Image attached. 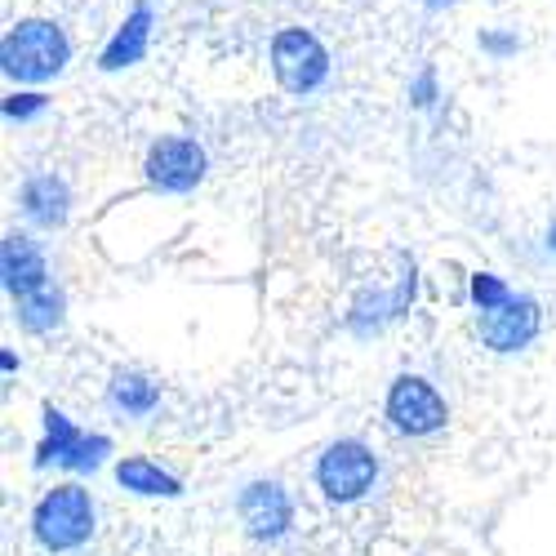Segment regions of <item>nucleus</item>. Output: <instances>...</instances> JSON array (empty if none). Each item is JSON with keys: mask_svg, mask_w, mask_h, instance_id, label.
Here are the masks:
<instances>
[{"mask_svg": "<svg viewBox=\"0 0 556 556\" xmlns=\"http://www.w3.org/2000/svg\"><path fill=\"white\" fill-rule=\"evenodd\" d=\"M72 63V40L54 18H18L0 36V72L14 85H45Z\"/></svg>", "mask_w": 556, "mask_h": 556, "instance_id": "1", "label": "nucleus"}, {"mask_svg": "<svg viewBox=\"0 0 556 556\" xmlns=\"http://www.w3.org/2000/svg\"><path fill=\"white\" fill-rule=\"evenodd\" d=\"M94 530H99V503L76 481L45 490L31 507V539L45 552H76L94 539Z\"/></svg>", "mask_w": 556, "mask_h": 556, "instance_id": "2", "label": "nucleus"}, {"mask_svg": "<svg viewBox=\"0 0 556 556\" xmlns=\"http://www.w3.org/2000/svg\"><path fill=\"white\" fill-rule=\"evenodd\" d=\"M379 481V454L356 437H339L316 458V490L326 503H361Z\"/></svg>", "mask_w": 556, "mask_h": 556, "instance_id": "3", "label": "nucleus"}, {"mask_svg": "<svg viewBox=\"0 0 556 556\" xmlns=\"http://www.w3.org/2000/svg\"><path fill=\"white\" fill-rule=\"evenodd\" d=\"M267 59H271L276 85H281L286 94H294V99L316 94V89L330 80V50L307 27H281L271 36Z\"/></svg>", "mask_w": 556, "mask_h": 556, "instance_id": "4", "label": "nucleus"}, {"mask_svg": "<svg viewBox=\"0 0 556 556\" xmlns=\"http://www.w3.org/2000/svg\"><path fill=\"white\" fill-rule=\"evenodd\" d=\"M205 174H210V156H205V148L197 143V138H188V134H161L156 143L148 148V156H143L148 188H156L165 197L197 192L205 182Z\"/></svg>", "mask_w": 556, "mask_h": 556, "instance_id": "5", "label": "nucleus"}, {"mask_svg": "<svg viewBox=\"0 0 556 556\" xmlns=\"http://www.w3.org/2000/svg\"><path fill=\"white\" fill-rule=\"evenodd\" d=\"M383 414L392 432L419 441V437H437L450 424V405L437 392V383H428L424 375H396L383 401Z\"/></svg>", "mask_w": 556, "mask_h": 556, "instance_id": "6", "label": "nucleus"}, {"mask_svg": "<svg viewBox=\"0 0 556 556\" xmlns=\"http://www.w3.org/2000/svg\"><path fill=\"white\" fill-rule=\"evenodd\" d=\"M414 299H419V267H414V258L401 254V271H396V281L392 286H369L352 299V312H348V330L352 334H379L388 330L392 320H401Z\"/></svg>", "mask_w": 556, "mask_h": 556, "instance_id": "7", "label": "nucleus"}, {"mask_svg": "<svg viewBox=\"0 0 556 556\" xmlns=\"http://www.w3.org/2000/svg\"><path fill=\"white\" fill-rule=\"evenodd\" d=\"M237 517L254 543H281L294 530V498L281 481H250L237 494Z\"/></svg>", "mask_w": 556, "mask_h": 556, "instance_id": "8", "label": "nucleus"}, {"mask_svg": "<svg viewBox=\"0 0 556 556\" xmlns=\"http://www.w3.org/2000/svg\"><path fill=\"white\" fill-rule=\"evenodd\" d=\"M539 330H543V307L530 294H513L503 307L481 312V343L498 356H513V352L530 348L539 339Z\"/></svg>", "mask_w": 556, "mask_h": 556, "instance_id": "9", "label": "nucleus"}, {"mask_svg": "<svg viewBox=\"0 0 556 556\" xmlns=\"http://www.w3.org/2000/svg\"><path fill=\"white\" fill-rule=\"evenodd\" d=\"M0 286L10 299L36 294L40 286H50V258H45L40 241H31L27 231H10L0 241Z\"/></svg>", "mask_w": 556, "mask_h": 556, "instance_id": "10", "label": "nucleus"}, {"mask_svg": "<svg viewBox=\"0 0 556 556\" xmlns=\"http://www.w3.org/2000/svg\"><path fill=\"white\" fill-rule=\"evenodd\" d=\"M152 27H156V10L152 0H134V10L121 18V27L112 31V40L99 54V72H125L134 63H143L152 50Z\"/></svg>", "mask_w": 556, "mask_h": 556, "instance_id": "11", "label": "nucleus"}, {"mask_svg": "<svg viewBox=\"0 0 556 556\" xmlns=\"http://www.w3.org/2000/svg\"><path fill=\"white\" fill-rule=\"evenodd\" d=\"M18 210H23V218L31 227L59 231L72 218V188L59 174H31V178H23V188H18Z\"/></svg>", "mask_w": 556, "mask_h": 556, "instance_id": "12", "label": "nucleus"}, {"mask_svg": "<svg viewBox=\"0 0 556 556\" xmlns=\"http://www.w3.org/2000/svg\"><path fill=\"white\" fill-rule=\"evenodd\" d=\"M116 485L138 494V498H182V481L174 472H165L156 458L148 454H129L116 463Z\"/></svg>", "mask_w": 556, "mask_h": 556, "instance_id": "13", "label": "nucleus"}, {"mask_svg": "<svg viewBox=\"0 0 556 556\" xmlns=\"http://www.w3.org/2000/svg\"><path fill=\"white\" fill-rule=\"evenodd\" d=\"M108 405L125 419H148V414L161 405V383L143 369H116L108 383Z\"/></svg>", "mask_w": 556, "mask_h": 556, "instance_id": "14", "label": "nucleus"}, {"mask_svg": "<svg viewBox=\"0 0 556 556\" xmlns=\"http://www.w3.org/2000/svg\"><path fill=\"white\" fill-rule=\"evenodd\" d=\"M85 441V432L67 419L63 409H54V405H45V437H40V445H36V458H31V468H67V458L76 454V445Z\"/></svg>", "mask_w": 556, "mask_h": 556, "instance_id": "15", "label": "nucleus"}, {"mask_svg": "<svg viewBox=\"0 0 556 556\" xmlns=\"http://www.w3.org/2000/svg\"><path fill=\"white\" fill-rule=\"evenodd\" d=\"M18 303V326L27 330V334H54L59 326H63V312H67V299H63V290L59 286H40L36 294H23V299H14Z\"/></svg>", "mask_w": 556, "mask_h": 556, "instance_id": "16", "label": "nucleus"}, {"mask_svg": "<svg viewBox=\"0 0 556 556\" xmlns=\"http://www.w3.org/2000/svg\"><path fill=\"white\" fill-rule=\"evenodd\" d=\"M468 299H472L477 312H494V307H503L507 299H513V290H507L503 276H494V271H477V276H472V286H468Z\"/></svg>", "mask_w": 556, "mask_h": 556, "instance_id": "17", "label": "nucleus"}, {"mask_svg": "<svg viewBox=\"0 0 556 556\" xmlns=\"http://www.w3.org/2000/svg\"><path fill=\"white\" fill-rule=\"evenodd\" d=\"M0 112H5V121H36L50 112V94H40V89H14V94H5V103H0Z\"/></svg>", "mask_w": 556, "mask_h": 556, "instance_id": "18", "label": "nucleus"}, {"mask_svg": "<svg viewBox=\"0 0 556 556\" xmlns=\"http://www.w3.org/2000/svg\"><path fill=\"white\" fill-rule=\"evenodd\" d=\"M477 45H481L485 54H494V59H507V54H517V50H521V40H517L513 31H481Z\"/></svg>", "mask_w": 556, "mask_h": 556, "instance_id": "19", "label": "nucleus"}, {"mask_svg": "<svg viewBox=\"0 0 556 556\" xmlns=\"http://www.w3.org/2000/svg\"><path fill=\"white\" fill-rule=\"evenodd\" d=\"M409 103L414 108H432L437 103V72L432 67H424L419 76L409 80Z\"/></svg>", "mask_w": 556, "mask_h": 556, "instance_id": "20", "label": "nucleus"}, {"mask_svg": "<svg viewBox=\"0 0 556 556\" xmlns=\"http://www.w3.org/2000/svg\"><path fill=\"white\" fill-rule=\"evenodd\" d=\"M0 369H5V375H18V356L5 348V352H0Z\"/></svg>", "mask_w": 556, "mask_h": 556, "instance_id": "21", "label": "nucleus"}, {"mask_svg": "<svg viewBox=\"0 0 556 556\" xmlns=\"http://www.w3.org/2000/svg\"><path fill=\"white\" fill-rule=\"evenodd\" d=\"M547 254H556V218L547 223Z\"/></svg>", "mask_w": 556, "mask_h": 556, "instance_id": "22", "label": "nucleus"}, {"mask_svg": "<svg viewBox=\"0 0 556 556\" xmlns=\"http://www.w3.org/2000/svg\"><path fill=\"white\" fill-rule=\"evenodd\" d=\"M454 0H428V10H450Z\"/></svg>", "mask_w": 556, "mask_h": 556, "instance_id": "23", "label": "nucleus"}]
</instances>
